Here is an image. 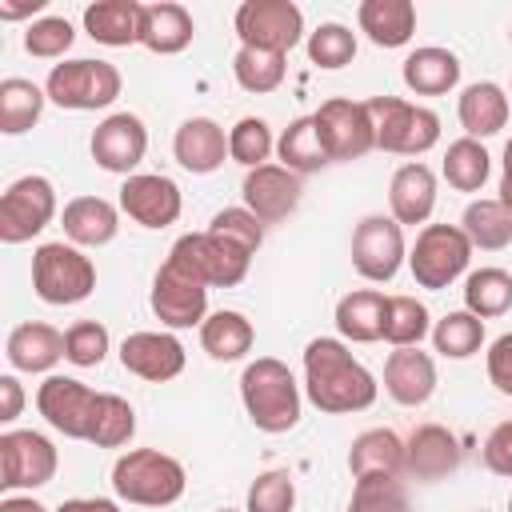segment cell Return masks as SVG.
<instances>
[{
  "mask_svg": "<svg viewBox=\"0 0 512 512\" xmlns=\"http://www.w3.org/2000/svg\"><path fill=\"white\" fill-rule=\"evenodd\" d=\"M232 76H236V84L244 92H256V96L276 92L284 84V76H288V56L260 52V48H240L236 60H232Z\"/></svg>",
  "mask_w": 512,
  "mask_h": 512,
  "instance_id": "60d3db41",
  "label": "cell"
},
{
  "mask_svg": "<svg viewBox=\"0 0 512 512\" xmlns=\"http://www.w3.org/2000/svg\"><path fill=\"white\" fill-rule=\"evenodd\" d=\"M56 216V188L48 176H20L0 196V240L24 244L40 236Z\"/></svg>",
  "mask_w": 512,
  "mask_h": 512,
  "instance_id": "8fae6325",
  "label": "cell"
},
{
  "mask_svg": "<svg viewBox=\"0 0 512 512\" xmlns=\"http://www.w3.org/2000/svg\"><path fill=\"white\" fill-rule=\"evenodd\" d=\"M384 392L404 404V408H420L432 400L436 392V360L420 348H396L384 360Z\"/></svg>",
  "mask_w": 512,
  "mask_h": 512,
  "instance_id": "7402d4cb",
  "label": "cell"
},
{
  "mask_svg": "<svg viewBox=\"0 0 512 512\" xmlns=\"http://www.w3.org/2000/svg\"><path fill=\"white\" fill-rule=\"evenodd\" d=\"M32 288L44 304H80L96 292V264L64 240H48L32 252Z\"/></svg>",
  "mask_w": 512,
  "mask_h": 512,
  "instance_id": "277c9868",
  "label": "cell"
},
{
  "mask_svg": "<svg viewBox=\"0 0 512 512\" xmlns=\"http://www.w3.org/2000/svg\"><path fill=\"white\" fill-rule=\"evenodd\" d=\"M408 260V248H404V228L392 220V216H364L352 232V268L372 280V284H384L400 272V264Z\"/></svg>",
  "mask_w": 512,
  "mask_h": 512,
  "instance_id": "7c38bea8",
  "label": "cell"
},
{
  "mask_svg": "<svg viewBox=\"0 0 512 512\" xmlns=\"http://www.w3.org/2000/svg\"><path fill=\"white\" fill-rule=\"evenodd\" d=\"M480 344H484V320L472 316L468 308L448 312L444 320L432 324V348L448 360H468L480 352Z\"/></svg>",
  "mask_w": 512,
  "mask_h": 512,
  "instance_id": "ab89813d",
  "label": "cell"
},
{
  "mask_svg": "<svg viewBox=\"0 0 512 512\" xmlns=\"http://www.w3.org/2000/svg\"><path fill=\"white\" fill-rule=\"evenodd\" d=\"M472 512H488V508H472Z\"/></svg>",
  "mask_w": 512,
  "mask_h": 512,
  "instance_id": "91938a15",
  "label": "cell"
},
{
  "mask_svg": "<svg viewBox=\"0 0 512 512\" xmlns=\"http://www.w3.org/2000/svg\"><path fill=\"white\" fill-rule=\"evenodd\" d=\"M92 160L104 168V172H116V176H132V168L144 160L148 152V128L136 112H112L104 116L96 128H92Z\"/></svg>",
  "mask_w": 512,
  "mask_h": 512,
  "instance_id": "2e32d148",
  "label": "cell"
},
{
  "mask_svg": "<svg viewBox=\"0 0 512 512\" xmlns=\"http://www.w3.org/2000/svg\"><path fill=\"white\" fill-rule=\"evenodd\" d=\"M304 48H308V60L316 68L336 72V68L352 64V56H356V32L344 28V24H336V20H328L316 32H308V44Z\"/></svg>",
  "mask_w": 512,
  "mask_h": 512,
  "instance_id": "f6af8a7d",
  "label": "cell"
},
{
  "mask_svg": "<svg viewBox=\"0 0 512 512\" xmlns=\"http://www.w3.org/2000/svg\"><path fill=\"white\" fill-rule=\"evenodd\" d=\"M484 468L492 476L512 480V420H504V424H496L488 432V440H484Z\"/></svg>",
  "mask_w": 512,
  "mask_h": 512,
  "instance_id": "f907efd6",
  "label": "cell"
},
{
  "mask_svg": "<svg viewBox=\"0 0 512 512\" xmlns=\"http://www.w3.org/2000/svg\"><path fill=\"white\" fill-rule=\"evenodd\" d=\"M200 344H204V352L212 356V360H240V356H248L252 352V344H256V328H252V320L244 316V312H236V308H220V312H212L204 324H200Z\"/></svg>",
  "mask_w": 512,
  "mask_h": 512,
  "instance_id": "836d02e7",
  "label": "cell"
},
{
  "mask_svg": "<svg viewBox=\"0 0 512 512\" xmlns=\"http://www.w3.org/2000/svg\"><path fill=\"white\" fill-rule=\"evenodd\" d=\"M488 380L496 392L512 396V332H504L488 344Z\"/></svg>",
  "mask_w": 512,
  "mask_h": 512,
  "instance_id": "816d5d0a",
  "label": "cell"
},
{
  "mask_svg": "<svg viewBox=\"0 0 512 512\" xmlns=\"http://www.w3.org/2000/svg\"><path fill=\"white\" fill-rule=\"evenodd\" d=\"M348 472L360 476H404V440L392 428H368L348 448Z\"/></svg>",
  "mask_w": 512,
  "mask_h": 512,
  "instance_id": "f546056e",
  "label": "cell"
},
{
  "mask_svg": "<svg viewBox=\"0 0 512 512\" xmlns=\"http://www.w3.org/2000/svg\"><path fill=\"white\" fill-rule=\"evenodd\" d=\"M240 400H244L248 420L268 436L292 432L300 424V404H304L300 384H296L292 368L276 356H256L240 372Z\"/></svg>",
  "mask_w": 512,
  "mask_h": 512,
  "instance_id": "7a4b0ae2",
  "label": "cell"
},
{
  "mask_svg": "<svg viewBox=\"0 0 512 512\" xmlns=\"http://www.w3.org/2000/svg\"><path fill=\"white\" fill-rule=\"evenodd\" d=\"M460 228L472 240V248H480V252H500L512 244V212L496 196L472 200L460 216Z\"/></svg>",
  "mask_w": 512,
  "mask_h": 512,
  "instance_id": "e575fe53",
  "label": "cell"
},
{
  "mask_svg": "<svg viewBox=\"0 0 512 512\" xmlns=\"http://www.w3.org/2000/svg\"><path fill=\"white\" fill-rule=\"evenodd\" d=\"M132 436H136V408L116 392H100L96 412H92V428H88V444L124 448Z\"/></svg>",
  "mask_w": 512,
  "mask_h": 512,
  "instance_id": "74e56055",
  "label": "cell"
},
{
  "mask_svg": "<svg viewBox=\"0 0 512 512\" xmlns=\"http://www.w3.org/2000/svg\"><path fill=\"white\" fill-rule=\"evenodd\" d=\"M272 148H276L272 128H268V120H260V116H240V120L228 128V160L244 164L248 172L260 168V164H268Z\"/></svg>",
  "mask_w": 512,
  "mask_h": 512,
  "instance_id": "7bdbcfd3",
  "label": "cell"
},
{
  "mask_svg": "<svg viewBox=\"0 0 512 512\" xmlns=\"http://www.w3.org/2000/svg\"><path fill=\"white\" fill-rule=\"evenodd\" d=\"M208 232H216V236H224V240L248 248L252 256H256V248L264 244V224H260L244 204H240V208H220V212L208 220Z\"/></svg>",
  "mask_w": 512,
  "mask_h": 512,
  "instance_id": "681fc988",
  "label": "cell"
},
{
  "mask_svg": "<svg viewBox=\"0 0 512 512\" xmlns=\"http://www.w3.org/2000/svg\"><path fill=\"white\" fill-rule=\"evenodd\" d=\"M44 100H48V92H44L40 84L24 80V76L0 80V132H4V136L28 132V128L40 120Z\"/></svg>",
  "mask_w": 512,
  "mask_h": 512,
  "instance_id": "d590c367",
  "label": "cell"
},
{
  "mask_svg": "<svg viewBox=\"0 0 512 512\" xmlns=\"http://www.w3.org/2000/svg\"><path fill=\"white\" fill-rule=\"evenodd\" d=\"M508 212H512V136L504 144V168H500V196H496Z\"/></svg>",
  "mask_w": 512,
  "mask_h": 512,
  "instance_id": "11a10c76",
  "label": "cell"
},
{
  "mask_svg": "<svg viewBox=\"0 0 512 512\" xmlns=\"http://www.w3.org/2000/svg\"><path fill=\"white\" fill-rule=\"evenodd\" d=\"M60 224H64L68 244H76V248H100V244L116 240V232H120V208L112 200H104V196H76V200L64 204Z\"/></svg>",
  "mask_w": 512,
  "mask_h": 512,
  "instance_id": "cb8c5ba5",
  "label": "cell"
},
{
  "mask_svg": "<svg viewBox=\"0 0 512 512\" xmlns=\"http://www.w3.org/2000/svg\"><path fill=\"white\" fill-rule=\"evenodd\" d=\"M356 24L376 48H404L416 32V4L412 0H360Z\"/></svg>",
  "mask_w": 512,
  "mask_h": 512,
  "instance_id": "4316f807",
  "label": "cell"
},
{
  "mask_svg": "<svg viewBox=\"0 0 512 512\" xmlns=\"http://www.w3.org/2000/svg\"><path fill=\"white\" fill-rule=\"evenodd\" d=\"M140 16H144V4L136 0H96L84 8V32L96 44L128 48V44H140Z\"/></svg>",
  "mask_w": 512,
  "mask_h": 512,
  "instance_id": "4dcf8cb0",
  "label": "cell"
},
{
  "mask_svg": "<svg viewBox=\"0 0 512 512\" xmlns=\"http://www.w3.org/2000/svg\"><path fill=\"white\" fill-rule=\"evenodd\" d=\"M124 80H120V68L108 64V60H64V64H52L48 80H44V92L52 104L68 108V112H96V108H108L116 96H120Z\"/></svg>",
  "mask_w": 512,
  "mask_h": 512,
  "instance_id": "8992f818",
  "label": "cell"
},
{
  "mask_svg": "<svg viewBox=\"0 0 512 512\" xmlns=\"http://www.w3.org/2000/svg\"><path fill=\"white\" fill-rule=\"evenodd\" d=\"M184 464L160 448H132L112 464V492L140 508H168L184 496Z\"/></svg>",
  "mask_w": 512,
  "mask_h": 512,
  "instance_id": "3957f363",
  "label": "cell"
},
{
  "mask_svg": "<svg viewBox=\"0 0 512 512\" xmlns=\"http://www.w3.org/2000/svg\"><path fill=\"white\" fill-rule=\"evenodd\" d=\"M120 364L148 384H164L184 372V344L172 332H132L120 344Z\"/></svg>",
  "mask_w": 512,
  "mask_h": 512,
  "instance_id": "d6986e66",
  "label": "cell"
},
{
  "mask_svg": "<svg viewBox=\"0 0 512 512\" xmlns=\"http://www.w3.org/2000/svg\"><path fill=\"white\" fill-rule=\"evenodd\" d=\"M388 208H392V220L404 228V224H424L436 208V176L428 164L412 160V164H400L392 172V184H388Z\"/></svg>",
  "mask_w": 512,
  "mask_h": 512,
  "instance_id": "603a6c76",
  "label": "cell"
},
{
  "mask_svg": "<svg viewBox=\"0 0 512 512\" xmlns=\"http://www.w3.org/2000/svg\"><path fill=\"white\" fill-rule=\"evenodd\" d=\"M96 396L84 380L76 376H48L40 388H36V408L40 416L68 440H88V428H92V412H96Z\"/></svg>",
  "mask_w": 512,
  "mask_h": 512,
  "instance_id": "9a60e30c",
  "label": "cell"
},
{
  "mask_svg": "<svg viewBox=\"0 0 512 512\" xmlns=\"http://www.w3.org/2000/svg\"><path fill=\"white\" fill-rule=\"evenodd\" d=\"M56 512H120V504L116 500H104V496H72Z\"/></svg>",
  "mask_w": 512,
  "mask_h": 512,
  "instance_id": "db71d44e",
  "label": "cell"
},
{
  "mask_svg": "<svg viewBox=\"0 0 512 512\" xmlns=\"http://www.w3.org/2000/svg\"><path fill=\"white\" fill-rule=\"evenodd\" d=\"M216 512H236V508H216Z\"/></svg>",
  "mask_w": 512,
  "mask_h": 512,
  "instance_id": "680465c9",
  "label": "cell"
},
{
  "mask_svg": "<svg viewBox=\"0 0 512 512\" xmlns=\"http://www.w3.org/2000/svg\"><path fill=\"white\" fill-rule=\"evenodd\" d=\"M384 312H388L384 292L356 288V292L336 300V328L352 344H376V340H384Z\"/></svg>",
  "mask_w": 512,
  "mask_h": 512,
  "instance_id": "1f68e13d",
  "label": "cell"
},
{
  "mask_svg": "<svg viewBox=\"0 0 512 512\" xmlns=\"http://www.w3.org/2000/svg\"><path fill=\"white\" fill-rule=\"evenodd\" d=\"M300 176L288 172L284 164H260L244 176L240 184V196H244V208L260 220V224H280L288 220L296 208H300Z\"/></svg>",
  "mask_w": 512,
  "mask_h": 512,
  "instance_id": "ac0fdd59",
  "label": "cell"
},
{
  "mask_svg": "<svg viewBox=\"0 0 512 512\" xmlns=\"http://www.w3.org/2000/svg\"><path fill=\"white\" fill-rule=\"evenodd\" d=\"M0 512H52V508H44V504L32 500V496H4V500H0Z\"/></svg>",
  "mask_w": 512,
  "mask_h": 512,
  "instance_id": "6f0895ef",
  "label": "cell"
},
{
  "mask_svg": "<svg viewBox=\"0 0 512 512\" xmlns=\"http://www.w3.org/2000/svg\"><path fill=\"white\" fill-rule=\"evenodd\" d=\"M168 260L180 264L188 276H196L208 288H236L252 268V252L248 248H240V244H232V240H224V236H216L208 228L180 236L172 244Z\"/></svg>",
  "mask_w": 512,
  "mask_h": 512,
  "instance_id": "ba28073f",
  "label": "cell"
},
{
  "mask_svg": "<svg viewBox=\"0 0 512 512\" xmlns=\"http://www.w3.org/2000/svg\"><path fill=\"white\" fill-rule=\"evenodd\" d=\"M196 36V24H192V12L176 0H156V4H144V16H140V44L156 56H176L192 44Z\"/></svg>",
  "mask_w": 512,
  "mask_h": 512,
  "instance_id": "484cf974",
  "label": "cell"
},
{
  "mask_svg": "<svg viewBox=\"0 0 512 512\" xmlns=\"http://www.w3.org/2000/svg\"><path fill=\"white\" fill-rule=\"evenodd\" d=\"M460 468V440L444 424H420L404 440V476L412 480H444Z\"/></svg>",
  "mask_w": 512,
  "mask_h": 512,
  "instance_id": "ffe728a7",
  "label": "cell"
},
{
  "mask_svg": "<svg viewBox=\"0 0 512 512\" xmlns=\"http://www.w3.org/2000/svg\"><path fill=\"white\" fill-rule=\"evenodd\" d=\"M440 172H444V180H448L456 192H480V188L488 184V176H492V156H488V148H484L480 140L460 136V140L448 144Z\"/></svg>",
  "mask_w": 512,
  "mask_h": 512,
  "instance_id": "8d00e7d4",
  "label": "cell"
},
{
  "mask_svg": "<svg viewBox=\"0 0 512 512\" xmlns=\"http://www.w3.org/2000/svg\"><path fill=\"white\" fill-rule=\"evenodd\" d=\"M60 468L56 444L32 428H8L0 432V488L20 492V488H44L52 484Z\"/></svg>",
  "mask_w": 512,
  "mask_h": 512,
  "instance_id": "30bf717a",
  "label": "cell"
},
{
  "mask_svg": "<svg viewBox=\"0 0 512 512\" xmlns=\"http://www.w3.org/2000/svg\"><path fill=\"white\" fill-rule=\"evenodd\" d=\"M464 308L480 320L504 316L512 308V272L504 268H476L464 280Z\"/></svg>",
  "mask_w": 512,
  "mask_h": 512,
  "instance_id": "f35d334b",
  "label": "cell"
},
{
  "mask_svg": "<svg viewBox=\"0 0 512 512\" xmlns=\"http://www.w3.org/2000/svg\"><path fill=\"white\" fill-rule=\"evenodd\" d=\"M108 356V328L100 320H76L64 332V360L76 368H96Z\"/></svg>",
  "mask_w": 512,
  "mask_h": 512,
  "instance_id": "7dc6e473",
  "label": "cell"
},
{
  "mask_svg": "<svg viewBox=\"0 0 512 512\" xmlns=\"http://www.w3.org/2000/svg\"><path fill=\"white\" fill-rule=\"evenodd\" d=\"M180 208H184L180 184L160 172H132L120 184V212L140 228H168L180 220Z\"/></svg>",
  "mask_w": 512,
  "mask_h": 512,
  "instance_id": "e0dca14e",
  "label": "cell"
},
{
  "mask_svg": "<svg viewBox=\"0 0 512 512\" xmlns=\"http://www.w3.org/2000/svg\"><path fill=\"white\" fill-rule=\"evenodd\" d=\"M72 40H76V32H72V24L64 16H40L24 32V48L36 60H60L72 48Z\"/></svg>",
  "mask_w": 512,
  "mask_h": 512,
  "instance_id": "c3c4849f",
  "label": "cell"
},
{
  "mask_svg": "<svg viewBox=\"0 0 512 512\" xmlns=\"http://www.w3.org/2000/svg\"><path fill=\"white\" fill-rule=\"evenodd\" d=\"M376 124V148L392 156H424L440 140V116L424 104H408L400 96L364 100Z\"/></svg>",
  "mask_w": 512,
  "mask_h": 512,
  "instance_id": "5b68a950",
  "label": "cell"
},
{
  "mask_svg": "<svg viewBox=\"0 0 512 512\" xmlns=\"http://www.w3.org/2000/svg\"><path fill=\"white\" fill-rule=\"evenodd\" d=\"M508 512H512V496H508Z\"/></svg>",
  "mask_w": 512,
  "mask_h": 512,
  "instance_id": "94428289",
  "label": "cell"
},
{
  "mask_svg": "<svg viewBox=\"0 0 512 512\" xmlns=\"http://www.w3.org/2000/svg\"><path fill=\"white\" fill-rule=\"evenodd\" d=\"M304 392L328 416L364 412L376 404V376L336 336H316L304 348Z\"/></svg>",
  "mask_w": 512,
  "mask_h": 512,
  "instance_id": "6da1fadb",
  "label": "cell"
},
{
  "mask_svg": "<svg viewBox=\"0 0 512 512\" xmlns=\"http://www.w3.org/2000/svg\"><path fill=\"white\" fill-rule=\"evenodd\" d=\"M40 8H44V0H20V4H4L0 0V20H24V16L40 12Z\"/></svg>",
  "mask_w": 512,
  "mask_h": 512,
  "instance_id": "9f6ffc18",
  "label": "cell"
},
{
  "mask_svg": "<svg viewBox=\"0 0 512 512\" xmlns=\"http://www.w3.org/2000/svg\"><path fill=\"white\" fill-rule=\"evenodd\" d=\"M232 24L240 36V48H260L280 56H288L304 36V12L292 0H244Z\"/></svg>",
  "mask_w": 512,
  "mask_h": 512,
  "instance_id": "9c48e42d",
  "label": "cell"
},
{
  "mask_svg": "<svg viewBox=\"0 0 512 512\" xmlns=\"http://www.w3.org/2000/svg\"><path fill=\"white\" fill-rule=\"evenodd\" d=\"M432 332L428 308L416 296H388L384 312V340L392 348H420V340Z\"/></svg>",
  "mask_w": 512,
  "mask_h": 512,
  "instance_id": "b9f144b4",
  "label": "cell"
},
{
  "mask_svg": "<svg viewBox=\"0 0 512 512\" xmlns=\"http://www.w3.org/2000/svg\"><path fill=\"white\" fill-rule=\"evenodd\" d=\"M4 356H8V364L16 372H52L64 360V332L52 328V324H44V320L16 324L8 332Z\"/></svg>",
  "mask_w": 512,
  "mask_h": 512,
  "instance_id": "d4e9b609",
  "label": "cell"
},
{
  "mask_svg": "<svg viewBox=\"0 0 512 512\" xmlns=\"http://www.w3.org/2000/svg\"><path fill=\"white\" fill-rule=\"evenodd\" d=\"M400 76H404V88L416 96H444L460 84V56L448 48L424 44V48L408 52Z\"/></svg>",
  "mask_w": 512,
  "mask_h": 512,
  "instance_id": "f1b7e54d",
  "label": "cell"
},
{
  "mask_svg": "<svg viewBox=\"0 0 512 512\" xmlns=\"http://www.w3.org/2000/svg\"><path fill=\"white\" fill-rule=\"evenodd\" d=\"M276 156H280V164H284L288 172H296V176L320 172L324 164H332V152H328V140H324L316 116L292 120V124L280 132V140H276Z\"/></svg>",
  "mask_w": 512,
  "mask_h": 512,
  "instance_id": "d6a6232c",
  "label": "cell"
},
{
  "mask_svg": "<svg viewBox=\"0 0 512 512\" xmlns=\"http://www.w3.org/2000/svg\"><path fill=\"white\" fill-rule=\"evenodd\" d=\"M312 116L328 140L332 160H360L376 148V124H372V112L364 100L336 96V100H324Z\"/></svg>",
  "mask_w": 512,
  "mask_h": 512,
  "instance_id": "5bb4252c",
  "label": "cell"
},
{
  "mask_svg": "<svg viewBox=\"0 0 512 512\" xmlns=\"http://www.w3.org/2000/svg\"><path fill=\"white\" fill-rule=\"evenodd\" d=\"M148 304H152V312L164 328H192V324L208 320V284L188 276L180 264L164 260L152 276Z\"/></svg>",
  "mask_w": 512,
  "mask_h": 512,
  "instance_id": "4fadbf2b",
  "label": "cell"
},
{
  "mask_svg": "<svg viewBox=\"0 0 512 512\" xmlns=\"http://www.w3.org/2000/svg\"><path fill=\"white\" fill-rule=\"evenodd\" d=\"M344 512H412L408 488L396 476H360Z\"/></svg>",
  "mask_w": 512,
  "mask_h": 512,
  "instance_id": "ee69618b",
  "label": "cell"
},
{
  "mask_svg": "<svg viewBox=\"0 0 512 512\" xmlns=\"http://www.w3.org/2000/svg\"><path fill=\"white\" fill-rule=\"evenodd\" d=\"M20 408H24V388H20V380L8 372V376H0V420L12 424V420L20 416Z\"/></svg>",
  "mask_w": 512,
  "mask_h": 512,
  "instance_id": "f5cc1de1",
  "label": "cell"
},
{
  "mask_svg": "<svg viewBox=\"0 0 512 512\" xmlns=\"http://www.w3.org/2000/svg\"><path fill=\"white\" fill-rule=\"evenodd\" d=\"M472 264V240L464 236L460 224H424L416 232V244L408 248V268L420 288H448L460 280Z\"/></svg>",
  "mask_w": 512,
  "mask_h": 512,
  "instance_id": "52a82bcc",
  "label": "cell"
},
{
  "mask_svg": "<svg viewBox=\"0 0 512 512\" xmlns=\"http://www.w3.org/2000/svg\"><path fill=\"white\" fill-rule=\"evenodd\" d=\"M172 156L192 176H208L228 160V136L212 116H188L172 136Z\"/></svg>",
  "mask_w": 512,
  "mask_h": 512,
  "instance_id": "44dd1931",
  "label": "cell"
},
{
  "mask_svg": "<svg viewBox=\"0 0 512 512\" xmlns=\"http://www.w3.org/2000/svg\"><path fill=\"white\" fill-rule=\"evenodd\" d=\"M296 508V480L284 468H268L248 484L244 512H292Z\"/></svg>",
  "mask_w": 512,
  "mask_h": 512,
  "instance_id": "bcb514c9",
  "label": "cell"
},
{
  "mask_svg": "<svg viewBox=\"0 0 512 512\" xmlns=\"http://www.w3.org/2000/svg\"><path fill=\"white\" fill-rule=\"evenodd\" d=\"M456 116H460L464 136L488 140V136H496L508 124V92L500 84H492V80H476V84H468L460 92Z\"/></svg>",
  "mask_w": 512,
  "mask_h": 512,
  "instance_id": "83f0119b",
  "label": "cell"
}]
</instances>
